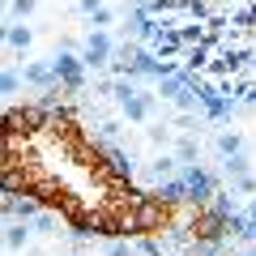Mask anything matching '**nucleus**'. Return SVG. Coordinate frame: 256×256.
I'll return each instance as SVG.
<instances>
[{
	"mask_svg": "<svg viewBox=\"0 0 256 256\" xmlns=\"http://www.w3.org/2000/svg\"><path fill=\"white\" fill-rule=\"evenodd\" d=\"M111 22H116V13H111V9H107V4H102V9H98V13H90V26H94V30H107V26H111Z\"/></svg>",
	"mask_w": 256,
	"mask_h": 256,
	"instance_id": "nucleus-16",
	"label": "nucleus"
},
{
	"mask_svg": "<svg viewBox=\"0 0 256 256\" xmlns=\"http://www.w3.org/2000/svg\"><path fill=\"white\" fill-rule=\"evenodd\" d=\"M34 4H38V0H13V13H18V18H30Z\"/></svg>",
	"mask_w": 256,
	"mask_h": 256,
	"instance_id": "nucleus-18",
	"label": "nucleus"
},
{
	"mask_svg": "<svg viewBox=\"0 0 256 256\" xmlns=\"http://www.w3.org/2000/svg\"><path fill=\"white\" fill-rule=\"evenodd\" d=\"M0 90H4V94H18V90H22V77H18V68H4V77H0Z\"/></svg>",
	"mask_w": 256,
	"mask_h": 256,
	"instance_id": "nucleus-15",
	"label": "nucleus"
},
{
	"mask_svg": "<svg viewBox=\"0 0 256 256\" xmlns=\"http://www.w3.org/2000/svg\"><path fill=\"white\" fill-rule=\"evenodd\" d=\"M230 192H244V196H256V175L248 171V175H235L230 180Z\"/></svg>",
	"mask_w": 256,
	"mask_h": 256,
	"instance_id": "nucleus-12",
	"label": "nucleus"
},
{
	"mask_svg": "<svg viewBox=\"0 0 256 256\" xmlns=\"http://www.w3.org/2000/svg\"><path fill=\"white\" fill-rule=\"evenodd\" d=\"M214 150H218V158L226 162V158L244 154V137H239V132H218V137H214Z\"/></svg>",
	"mask_w": 256,
	"mask_h": 256,
	"instance_id": "nucleus-9",
	"label": "nucleus"
},
{
	"mask_svg": "<svg viewBox=\"0 0 256 256\" xmlns=\"http://www.w3.org/2000/svg\"><path fill=\"white\" fill-rule=\"evenodd\" d=\"M56 226H60L56 214H38V218H34V235H56Z\"/></svg>",
	"mask_w": 256,
	"mask_h": 256,
	"instance_id": "nucleus-13",
	"label": "nucleus"
},
{
	"mask_svg": "<svg viewBox=\"0 0 256 256\" xmlns=\"http://www.w3.org/2000/svg\"><path fill=\"white\" fill-rule=\"evenodd\" d=\"M26 82H30V86H38V90H52L60 77H56L52 64H26Z\"/></svg>",
	"mask_w": 256,
	"mask_h": 256,
	"instance_id": "nucleus-8",
	"label": "nucleus"
},
{
	"mask_svg": "<svg viewBox=\"0 0 256 256\" xmlns=\"http://www.w3.org/2000/svg\"><path fill=\"white\" fill-rule=\"evenodd\" d=\"M116 38H111V30H90V38H86V52H82V60H86V68H107L111 60H116Z\"/></svg>",
	"mask_w": 256,
	"mask_h": 256,
	"instance_id": "nucleus-2",
	"label": "nucleus"
},
{
	"mask_svg": "<svg viewBox=\"0 0 256 256\" xmlns=\"http://www.w3.org/2000/svg\"><path fill=\"white\" fill-rule=\"evenodd\" d=\"M244 239H252V244H256V218H248V226H244Z\"/></svg>",
	"mask_w": 256,
	"mask_h": 256,
	"instance_id": "nucleus-21",
	"label": "nucleus"
},
{
	"mask_svg": "<svg viewBox=\"0 0 256 256\" xmlns=\"http://www.w3.org/2000/svg\"><path fill=\"white\" fill-rule=\"evenodd\" d=\"M77 9H82V13H98L102 0H77Z\"/></svg>",
	"mask_w": 256,
	"mask_h": 256,
	"instance_id": "nucleus-20",
	"label": "nucleus"
},
{
	"mask_svg": "<svg viewBox=\"0 0 256 256\" xmlns=\"http://www.w3.org/2000/svg\"><path fill=\"white\" fill-rule=\"evenodd\" d=\"M244 214H248V218H256V196H252V201L244 205Z\"/></svg>",
	"mask_w": 256,
	"mask_h": 256,
	"instance_id": "nucleus-22",
	"label": "nucleus"
},
{
	"mask_svg": "<svg viewBox=\"0 0 256 256\" xmlns=\"http://www.w3.org/2000/svg\"><path fill=\"white\" fill-rule=\"evenodd\" d=\"M107 256H137V248L128 239H116V244H107Z\"/></svg>",
	"mask_w": 256,
	"mask_h": 256,
	"instance_id": "nucleus-17",
	"label": "nucleus"
},
{
	"mask_svg": "<svg viewBox=\"0 0 256 256\" xmlns=\"http://www.w3.org/2000/svg\"><path fill=\"white\" fill-rule=\"evenodd\" d=\"M102 154H107L111 175H120V180H132V175H137V162H132V154H124L120 146H102Z\"/></svg>",
	"mask_w": 256,
	"mask_h": 256,
	"instance_id": "nucleus-6",
	"label": "nucleus"
},
{
	"mask_svg": "<svg viewBox=\"0 0 256 256\" xmlns=\"http://www.w3.org/2000/svg\"><path fill=\"white\" fill-rule=\"evenodd\" d=\"M4 214H9V222H34L38 218V201L30 192H9V196H4Z\"/></svg>",
	"mask_w": 256,
	"mask_h": 256,
	"instance_id": "nucleus-5",
	"label": "nucleus"
},
{
	"mask_svg": "<svg viewBox=\"0 0 256 256\" xmlns=\"http://www.w3.org/2000/svg\"><path fill=\"white\" fill-rule=\"evenodd\" d=\"M111 98H116L120 116L132 120V124H146L150 111H154V94L137 90V82H132V77H116V90H111Z\"/></svg>",
	"mask_w": 256,
	"mask_h": 256,
	"instance_id": "nucleus-1",
	"label": "nucleus"
},
{
	"mask_svg": "<svg viewBox=\"0 0 256 256\" xmlns=\"http://www.w3.org/2000/svg\"><path fill=\"white\" fill-rule=\"evenodd\" d=\"M52 68H56V77H60L68 90H82V86H86V60H77L73 52H60L52 60Z\"/></svg>",
	"mask_w": 256,
	"mask_h": 256,
	"instance_id": "nucleus-4",
	"label": "nucleus"
},
{
	"mask_svg": "<svg viewBox=\"0 0 256 256\" xmlns=\"http://www.w3.org/2000/svg\"><path fill=\"white\" fill-rule=\"evenodd\" d=\"M4 38H9V47H13V52H26V47L34 43L30 26H9V30H4Z\"/></svg>",
	"mask_w": 256,
	"mask_h": 256,
	"instance_id": "nucleus-11",
	"label": "nucleus"
},
{
	"mask_svg": "<svg viewBox=\"0 0 256 256\" xmlns=\"http://www.w3.org/2000/svg\"><path fill=\"white\" fill-rule=\"evenodd\" d=\"M222 166H226V175H230V180H235V175H248V154H235V158H226Z\"/></svg>",
	"mask_w": 256,
	"mask_h": 256,
	"instance_id": "nucleus-14",
	"label": "nucleus"
},
{
	"mask_svg": "<svg viewBox=\"0 0 256 256\" xmlns=\"http://www.w3.org/2000/svg\"><path fill=\"white\" fill-rule=\"evenodd\" d=\"M150 141H154V146H166V128L154 124V128H150Z\"/></svg>",
	"mask_w": 256,
	"mask_h": 256,
	"instance_id": "nucleus-19",
	"label": "nucleus"
},
{
	"mask_svg": "<svg viewBox=\"0 0 256 256\" xmlns=\"http://www.w3.org/2000/svg\"><path fill=\"white\" fill-rule=\"evenodd\" d=\"M30 235H34V222H9V230H4L9 252H22V248L30 244Z\"/></svg>",
	"mask_w": 256,
	"mask_h": 256,
	"instance_id": "nucleus-7",
	"label": "nucleus"
},
{
	"mask_svg": "<svg viewBox=\"0 0 256 256\" xmlns=\"http://www.w3.org/2000/svg\"><path fill=\"white\" fill-rule=\"evenodd\" d=\"M175 158H180L184 166H192L196 158H201V141H196V137H180V141H175Z\"/></svg>",
	"mask_w": 256,
	"mask_h": 256,
	"instance_id": "nucleus-10",
	"label": "nucleus"
},
{
	"mask_svg": "<svg viewBox=\"0 0 256 256\" xmlns=\"http://www.w3.org/2000/svg\"><path fill=\"white\" fill-rule=\"evenodd\" d=\"M180 180H184V188H188V201L192 205H210L214 201V180H210V171H205L201 162H192V166H184L180 171Z\"/></svg>",
	"mask_w": 256,
	"mask_h": 256,
	"instance_id": "nucleus-3",
	"label": "nucleus"
}]
</instances>
